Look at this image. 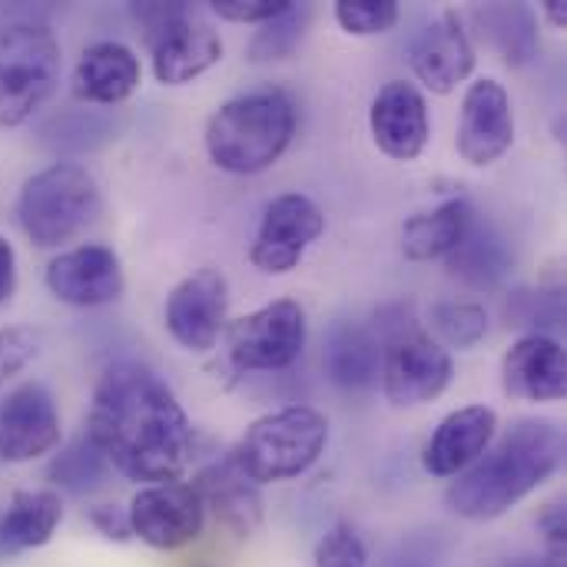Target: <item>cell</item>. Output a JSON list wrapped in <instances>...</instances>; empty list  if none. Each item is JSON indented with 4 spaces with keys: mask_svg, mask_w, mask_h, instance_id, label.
<instances>
[{
    "mask_svg": "<svg viewBox=\"0 0 567 567\" xmlns=\"http://www.w3.org/2000/svg\"><path fill=\"white\" fill-rule=\"evenodd\" d=\"M482 37L498 50L508 66H525L538 56V20L525 3H488L475 10Z\"/></svg>",
    "mask_w": 567,
    "mask_h": 567,
    "instance_id": "25",
    "label": "cell"
},
{
    "mask_svg": "<svg viewBox=\"0 0 567 567\" xmlns=\"http://www.w3.org/2000/svg\"><path fill=\"white\" fill-rule=\"evenodd\" d=\"M133 17L153 53V73L163 86H183L223 60L219 33L186 3H140Z\"/></svg>",
    "mask_w": 567,
    "mask_h": 567,
    "instance_id": "7",
    "label": "cell"
},
{
    "mask_svg": "<svg viewBox=\"0 0 567 567\" xmlns=\"http://www.w3.org/2000/svg\"><path fill=\"white\" fill-rule=\"evenodd\" d=\"M106 458L100 455V449L80 435L76 442H70L50 465V482L66 488L70 495H86V492H96L106 478Z\"/></svg>",
    "mask_w": 567,
    "mask_h": 567,
    "instance_id": "28",
    "label": "cell"
},
{
    "mask_svg": "<svg viewBox=\"0 0 567 567\" xmlns=\"http://www.w3.org/2000/svg\"><path fill=\"white\" fill-rule=\"evenodd\" d=\"M100 183L80 163H53L33 173L17 196V219L40 249L73 243L100 216Z\"/></svg>",
    "mask_w": 567,
    "mask_h": 567,
    "instance_id": "4",
    "label": "cell"
},
{
    "mask_svg": "<svg viewBox=\"0 0 567 567\" xmlns=\"http://www.w3.org/2000/svg\"><path fill=\"white\" fill-rule=\"evenodd\" d=\"M60 83V40L43 23L0 30V126L27 123Z\"/></svg>",
    "mask_w": 567,
    "mask_h": 567,
    "instance_id": "6",
    "label": "cell"
},
{
    "mask_svg": "<svg viewBox=\"0 0 567 567\" xmlns=\"http://www.w3.org/2000/svg\"><path fill=\"white\" fill-rule=\"evenodd\" d=\"M369 130L375 146L399 163H412L425 153L432 136L429 103L415 83L392 80L385 83L369 110Z\"/></svg>",
    "mask_w": 567,
    "mask_h": 567,
    "instance_id": "16",
    "label": "cell"
},
{
    "mask_svg": "<svg viewBox=\"0 0 567 567\" xmlns=\"http://www.w3.org/2000/svg\"><path fill=\"white\" fill-rule=\"evenodd\" d=\"M495 429L498 415L488 405H465L445 415L422 452L425 472L432 478H458L488 452V445L495 442Z\"/></svg>",
    "mask_w": 567,
    "mask_h": 567,
    "instance_id": "17",
    "label": "cell"
},
{
    "mask_svg": "<svg viewBox=\"0 0 567 567\" xmlns=\"http://www.w3.org/2000/svg\"><path fill=\"white\" fill-rule=\"evenodd\" d=\"M47 289L53 292V299H60L66 306H76V309L110 306L126 289L123 262L110 246L83 243V246L66 249V252L50 259Z\"/></svg>",
    "mask_w": 567,
    "mask_h": 567,
    "instance_id": "13",
    "label": "cell"
},
{
    "mask_svg": "<svg viewBox=\"0 0 567 567\" xmlns=\"http://www.w3.org/2000/svg\"><path fill=\"white\" fill-rule=\"evenodd\" d=\"M60 412L43 382L17 385L0 405V458L27 465L60 445Z\"/></svg>",
    "mask_w": 567,
    "mask_h": 567,
    "instance_id": "14",
    "label": "cell"
},
{
    "mask_svg": "<svg viewBox=\"0 0 567 567\" xmlns=\"http://www.w3.org/2000/svg\"><path fill=\"white\" fill-rule=\"evenodd\" d=\"M17 292V252L13 246L0 236V306Z\"/></svg>",
    "mask_w": 567,
    "mask_h": 567,
    "instance_id": "36",
    "label": "cell"
},
{
    "mask_svg": "<svg viewBox=\"0 0 567 567\" xmlns=\"http://www.w3.org/2000/svg\"><path fill=\"white\" fill-rule=\"evenodd\" d=\"M312 567H369V548L349 522H339L316 542Z\"/></svg>",
    "mask_w": 567,
    "mask_h": 567,
    "instance_id": "31",
    "label": "cell"
},
{
    "mask_svg": "<svg viewBox=\"0 0 567 567\" xmlns=\"http://www.w3.org/2000/svg\"><path fill=\"white\" fill-rule=\"evenodd\" d=\"M412 70L439 96L452 93L475 70V47L458 13H442L412 40Z\"/></svg>",
    "mask_w": 567,
    "mask_h": 567,
    "instance_id": "19",
    "label": "cell"
},
{
    "mask_svg": "<svg viewBox=\"0 0 567 567\" xmlns=\"http://www.w3.org/2000/svg\"><path fill=\"white\" fill-rule=\"evenodd\" d=\"M452 352L422 332L399 336L382 352V392L395 409H419L439 399L452 385Z\"/></svg>",
    "mask_w": 567,
    "mask_h": 567,
    "instance_id": "11",
    "label": "cell"
},
{
    "mask_svg": "<svg viewBox=\"0 0 567 567\" xmlns=\"http://www.w3.org/2000/svg\"><path fill=\"white\" fill-rule=\"evenodd\" d=\"M475 209L468 199L455 196L435 206L432 213H419L402 226V252L412 262H432L445 259L465 236Z\"/></svg>",
    "mask_w": 567,
    "mask_h": 567,
    "instance_id": "24",
    "label": "cell"
},
{
    "mask_svg": "<svg viewBox=\"0 0 567 567\" xmlns=\"http://www.w3.org/2000/svg\"><path fill=\"white\" fill-rule=\"evenodd\" d=\"M429 326L445 349H472L488 336V312L478 302H439L429 312Z\"/></svg>",
    "mask_w": 567,
    "mask_h": 567,
    "instance_id": "29",
    "label": "cell"
},
{
    "mask_svg": "<svg viewBox=\"0 0 567 567\" xmlns=\"http://www.w3.org/2000/svg\"><path fill=\"white\" fill-rule=\"evenodd\" d=\"M40 352V336L30 326H0V382L20 375Z\"/></svg>",
    "mask_w": 567,
    "mask_h": 567,
    "instance_id": "32",
    "label": "cell"
},
{
    "mask_svg": "<svg viewBox=\"0 0 567 567\" xmlns=\"http://www.w3.org/2000/svg\"><path fill=\"white\" fill-rule=\"evenodd\" d=\"M189 485L199 492L203 508L216 518V525H223L236 538H249L262 525L259 485L236 465L233 455L203 468L196 475V482H189Z\"/></svg>",
    "mask_w": 567,
    "mask_h": 567,
    "instance_id": "20",
    "label": "cell"
},
{
    "mask_svg": "<svg viewBox=\"0 0 567 567\" xmlns=\"http://www.w3.org/2000/svg\"><path fill=\"white\" fill-rule=\"evenodd\" d=\"M538 528H542V535H545V545H548V558H565V542H567V522H565V508L555 502V505H548L545 512H542V518H538Z\"/></svg>",
    "mask_w": 567,
    "mask_h": 567,
    "instance_id": "35",
    "label": "cell"
},
{
    "mask_svg": "<svg viewBox=\"0 0 567 567\" xmlns=\"http://www.w3.org/2000/svg\"><path fill=\"white\" fill-rule=\"evenodd\" d=\"M306 309L296 299H276L229 326V359L243 372L289 369L306 349Z\"/></svg>",
    "mask_w": 567,
    "mask_h": 567,
    "instance_id": "8",
    "label": "cell"
},
{
    "mask_svg": "<svg viewBox=\"0 0 567 567\" xmlns=\"http://www.w3.org/2000/svg\"><path fill=\"white\" fill-rule=\"evenodd\" d=\"M322 365L332 385L346 392H362V389H372L382 375V346L369 329L339 322L326 336Z\"/></svg>",
    "mask_w": 567,
    "mask_h": 567,
    "instance_id": "23",
    "label": "cell"
},
{
    "mask_svg": "<svg viewBox=\"0 0 567 567\" xmlns=\"http://www.w3.org/2000/svg\"><path fill=\"white\" fill-rule=\"evenodd\" d=\"M498 567H561L558 558H508Z\"/></svg>",
    "mask_w": 567,
    "mask_h": 567,
    "instance_id": "38",
    "label": "cell"
},
{
    "mask_svg": "<svg viewBox=\"0 0 567 567\" xmlns=\"http://www.w3.org/2000/svg\"><path fill=\"white\" fill-rule=\"evenodd\" d=\"M515 143V110L508 90L485 76L465 90L458 116V156L472 166L498 163Z\"/></svg>",
    "mask_w": 567,
    "mask_h": 567,
    "instance_id": "15",
    "label": "cell"
},
{
    "mask_svg": "<svg viewBox=\"0 0 567 567\" xmlns=\"http://www.w3.org/2000/svg\"><path fill=\"white\" fill-rule=\"evenodd\" d=\"M322 233H326V216L309 196L302 193L276 196L262 213V223L249 246V262L266 276H286L302 262L306 249Z\"/></svg>",
    "mask_w": 567,
    "mask_h": 567,
    "instance_id": "9",
    "label": "cell"
},
{
    "mask_svg": "<svg viewBox=\"0 0 567 567\" xmlns=\"http://www.w3.org/2000/svg\"><path fill=\"white\" fill-rule=\"evenodd\" d=\"M292 0H213V13L229 23H266L279 17Z\"/></svg>",
    "mask_w": 567,
    "mask_h": 567,
    "instance_id": "33",
    "label": "cell"
},
{
    "mask_svg": "<svg viewBox=\"0 0 567 567\" xmlns=\"http://www.w3.org/2000/svg\"><path fill=\"white\" fill-rule=\"evenodd\" d=\"M229 312V282L219 269H196L183 282L173 286L163 319L166 332L189 352H209L223 329Z\"/></svg>",
    "mask_w": 567,
    "mask_h": 567,
    "instance_id": "12",
    "label": "cell"
},
{
    "mask_svg": "<svg viewBox=\"0 0 567 567\" xmlns=\"http://www.w3.org/2000/svg\"><path fill=\"white\" fill-rule=\"evenodd\" d=\"M326 442L329 419L309 405H289L256 419L233 458L256 485H269L309 472L326 452Z\"/></svg>",
    "mask_w": 567,
    "mask_h": 567,
    "instance_id": "5",
    "label": "cell"
},
{
    "mask_svg": "<svg viewBox=\"0 0 567 567\" xmlns=\"http://www.w3.org/2000/svg\"><path fill=\"white\" fill-rule=\"evenodd\" d=\"M296 136V103L286 90H252L226 100L206 123L209 159L236 176H252L279 163Z\"/></svg>",
    "mask_w": 567,
    "mask_h": 567,
    "instance_id": "3",
    "label": "cell"
},
{
    "mask_svg": "<svg viewBox=\"0 0 567 567\" xmlns=\"http://www.w3.org/2000/svg\"><path fill=\"white\" fill-rule=\"evenodd\" d=\"M143 80L140 56L120 40L90 43L73 66V93L86 103H123Z\"/></svg>",
    "mask_w": 567,
    "mask_h": 567,
    "instance_id": "21",
    "label": "cell"
},
{
    "mask_svg": "<svg viewBox=\"0 0 567 567\" xmlns=\"http://www.w3.org/2000/svg\"><path fill=\"white\" fill-rule=\"evenodd\" d=\"M402 17V7L395 0H339L336 20L352 37H379L389 33Z\"/></svg>",
    "mask_w": 567,
    "mask_h": 567,
    "instance_id": "30",
    "label": "cell"
},
{
    "mask_svg": "<svg viewBox=\"0 0 567 567\" xmlns=\"http://www.w3.org/2000/svg\"><path fill=\"white\" fill-rule=\"evenodd\" d=\"M542 10H545V17H548V23H551V27H565V23H567V3H565V0H548V3L542 7Z\"/></svg>",
    "mask_w": 567,
    "mask_h": 567,
    "instance_id": "37",
    "label": "cell"
},
{
    "mask_svg": "<svg viewBox=\"0 0 567 567\" xmlns=\"http://www.w3.org/2000/svg\"><path fill=\"white\" fill-rule=\"evenodd\" d=\"M63 522V502L53 488H23L0 512V558L43 548Z\"/></svg>",
    "mask_w": 567,
    "mask_h": 567,
    "instance_id": "22",
    "label": "cell"
},
{
    "mask_svg": "<svg viewBox=\"0 0 567 567\" xmlns=\"http://www.w3.org/2000/svg\"><path fill=\"white\" fill-rule=\"evenodd\" d=\"M502 389L522 402H558L567 392V359L551 336H522L502 359Z\"/></svg>",
    "mask_w": 567,
    "mask_h": 567,
    "instance_id": "18",
    "label": "cell"
},
{
    "mask_svg": "<svg viewBox=\"0 0 567 567\" xmlns=\"http://www.w3.org/2000/svg\"><path fill=\"white\" fill-rule=\"evenodd\" d=\"M90 525L106 538V542H116V545H126L133 538V528H130V512L123 505H93L86 512Z\"/></svg>",
    "mask_w": 567,
    "mask_h": 567,
    "instance_id": "34",
    "label": "cell"
},
{
    "mask_svg": "<svg viewBox=\"0 0 567 567\" xmlns=\"http://www.w3.org/2000/svg\"><path fill=\"white\" fill-rule=\"evenodd\" d=\"M445 259H449L452 276H458L472 286H495L512 269V252H508L505 239L478 216H472L462 243Z\"/></svg>",
    "mask_w": 567,
    "mask_h": 567,
    "instance_id": "26",
    "label": "cell"
},
{
    "mask_svg": "<svg viewBox=\"0 0 567 567\" xmlns=\"http://www.w3.org/2000/svg\"><path fill=\"white\" fill-rule=\"evenodd\" d=\"M309 20H312V10L306 3H289L279 17L259 23V30L252 33L249 47H246V56L252 63H269V60H286L296 53V47L302 43L306 30H309Z\"/></svg>",
    "mask_w": 567,
    "mask_h": 567,
    "instance_id": "27",
    "label": "cell"
},
{
    "mask_svg": "<svg viewBox=\"0 0 567 567\" xmlns=\"http://www.w3.org/2000/svg\"><path fill=\"white\" fill-rule=\"evenodd\" d=\"M126 512L133 538H140L153 551H179L193 545L206 525L203 498L189 482L146 485L133 495Z\"/></svg>",
    "mask_w": 567,
    "mask_h": 567,
    "instance_id": "10",
    "label": "cell"
},
{
    "mask_svg": "<svg viewBox=\"0 0 567 567\" xmlns=\"http://www.w3.org/2000/svg\"><path fill=\"white\" fill-rule=\"evenodd\" d=\"M110 468L130 482H179L196 452V432L173 389L143 362H113L90 402L83 432Z\"/></svg>",
    "mask_w": 567,
    "mask_h": 567,
    "instance_id": "1",
    "label": "cell"
},
{
    "mask_svg": "<svg viewBox=\"0 0 567 567\" xmlns=\"http://www.w3.org/2000/svg\"><path fill=\"white\" fill-rule=\"evenodd\" d=\"M565 432L548 419H522L498 445L449 485L445 505L465 522H495L561 472Z\"/></svg>",
    "mask_w": 567,
    "mask_h": 567,
    "instance_id": "2",
    "label": "cell"
}]
</instances>
